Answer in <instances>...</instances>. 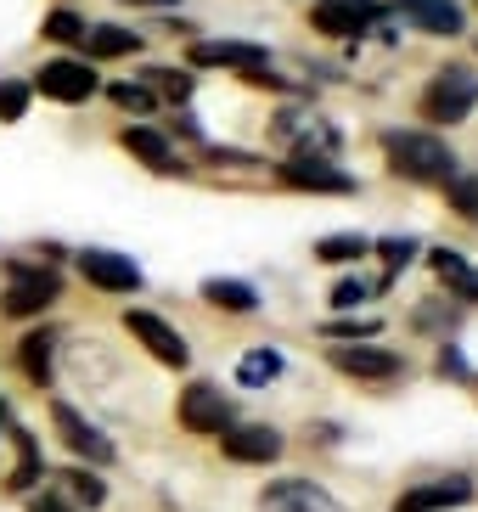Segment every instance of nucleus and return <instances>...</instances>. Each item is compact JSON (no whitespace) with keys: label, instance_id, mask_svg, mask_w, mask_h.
Wrapping results in <instances>:
<instances>
[{"label":"nucleus","instance_id":"nucleus-1","mask_svg":"<svg viewBox=\"0 0 478 512\" xmlns=\"http://www.w3.org/2000/svg\"><path fill=\"white\" fill-rule=\"evenodd\" d=\"M383 158H389L394 175H405V181H417V186H445L456 175L450 147L439 136H428V130H389L383 136Z\"/></svg>","mask_w":478,"mask_h":512},{"label":"nucleus","instance_id":"nucleus-2","mask_svg":"<svg viewBox=\"0 0 478 512\" xmlns=\"http://www.w3.org/2000/svg\"><path fill=\"white\" fill-rule=\"evenodd\" d=\"M478 107V74L473 68H439L428 79V91H422V119L428 124H462L467 113Z\"/></svg>","mask_w":478,"mask_h":512},{"label":"nucleus","instance_id":"nucleus-3","mask_svg":"<svg viewBox=\"0 0 478 512\" xmlns=\"http://www.w3.org/2000/svg\"><path fill=\"white\" fill-rule=\"evenodd\" d=\"M6 276H12V287L0 293V316H12V321L40 316L45 304H57V293H62L57 271H40L29 259H6Z\"/></svg>","mask_w":478,"mask_h":512},{"label":"nucleus","instance_id":"nucleus-4","mask_svg":"<svg viewBox=\"0 0 478 512\" xmlns=\"http://www.w3.org/2000/svg\"><path fill=\"white\" fill-rule=\"evenodd\" d=\"M51 428H57V439L79 456V467H85V462H90V467H107V462H113V439H107L90 417H79L68 400H51Z\"/></svg>","mask_w":478,"mask_h":512},{"label":"nucleus","instance_id":"nucleus-5","mask_svg":"<svg viewBox=\"0 0 478 512\" xmlns=\"http://www.w3.org/2000/svg\"><path fill=\"white\" fill-rule=\"evenodd\" d=\"M175 417H180L186 434H225V428H237V406H231V394H220L214 383H192V389L180 394Z\"/></svg>","mask_w":478,"mask_h":512},{"label":"nucleus","instance_id":"nucleus-6","mask_svg":"<svg viewBox=\"0 0 478 512\" xmlns=\"http://www.w3.org/2000/svg\"><path fill=\"white\" fill-rule=\"evenodd\" d=\"M29 91L51 96V102H90L96 96V68L85 57H51V62H40Z\"/></svg>","mask_w":478,"mask_h":512},{"label":"nucleus","instance_id":"nucleus-7","mask_svg":"<svg viewBox=\"0 0 478 512\" xmlns=\"http://www.w3.org/2000/svg\"><path fill=\"white\" fill-rule=\"evenodd\" d=\"M377 17H383L377 0H315L310 6V29L327 34V40H360Z\"/></svg>","mask_w":478,"mask_h":512},{"label":"nucleus","instance_id":"nucleus-8","mask_svg":"<svg viewBox=\"0 0 478 512\" xmlns=\"http://www.w3.org/2000/svg\"><path fill=\"white\" fill-rule=\"evenodd\" d=\"M124 327H130V338H135L141 349H147V355H152L158 366H175V372H180V366L192 361L186 338H180V332L169 327L164 316H152V310H124Z\"/></svg>","mask_w":478,"mask_h":512},{"label":"nucleus","instance_id":"nucleus-9","mask_svg":"<svg viewBox=\"0 0 478 512\" xmlns=\"http://www.w3.org/2000/svg\"><path fill=\"white\" fill-rule=\"evenodd\" d=\"M327 361L344 377H360V383H389V377L405 372V355L383 344H338V349H327Z\"/></svg>","mask_w":478,"mask_h":512},{"label":"nucleus","instance_id":"nucleus-10","mask_svg":"<svg viewBox=\"0 0 478 512\" xmlns=\"http://www.w3.org/2000/svg\"><path fill=\"white\" fill-rule=\"evenodd\" d=\"M220 451L231 456V462L242 467H270V462H282V434L270 428V422H237V428H225L220 434Z\"/></svg>","mask_w":478,"mask_h":512},{"label":"nucleus","instance_id":"nucleus-11","mask_svg":"<svg viewBox=\"0 0 478 512\" xmlns=\"http://www.w3.org/2000/svg\"><path fill=\"white\" fill-rule=\"evenodd\" d=\"M473 501V479L467 473H445V479H428V484H411L394 496V512H456Z\"/></svg>","mask_w":478,"mask_h":512},{"label":"nucleus","instance_id":"nucleus-12","mask_svg":"<svg viewBox=\"0 0 478 512\" xmlns=\"http://www.w3.org/2000/svg\"><path fill=\"white\" fill-rule=\"evenodd\" d=\"M79 276L102 293H135L141 287V265L119 248H79Z\"/></svg>","mask_w":478,"mask_h":512},{"label":"nucleus","instance_id":"nucleus-13","mask_svg":"<svg viewBox=\"0 0 478 512\" xmlns=\"http://www.w3.org/2000/svg\"><path fill=\"white\" fill-rule=\"evenodd\" d=\"M293 192H327V197H344L355 192V175H344V169L332 164V158H304V152H293L282 169H276Z\"/></svg>","mask_w":478,"mask_h":512},{"label":"nucleus","instance_id":"nucleus-14","mask_svg":"<svg viewBox=\"0 0 478 512\" xmlns=\"http://www.w3.org/2000/svg\"><path fill=\"white\" fill-rule=\"evenodd\" d=\"M259 512H344L315 479H276L259 490Z\"/></svg>","mask_w":478,"mask_h":512},{"label":"nucleus","instance_id":"nucleus-15","mask_svg":"<svg viewBox=\"0 0 478 512\" xmlns=\"http://www.w3.org/2000/svg\"><path fill=\"white\" fill-rule=\"evenodd\" d=\"M119 147L130 152V158H141L147 169H158V175H186V164L175 158V147L164 141V130H152V124H124Z\"/></svg>","mask_w":478,"mask_h":512},{"label":"nucleus","instance_id":"nucleus-16","mask_svg":"<svg viewBox=\"0 0 478 512\" xmlns=\"http://www.w3.org/2000/svg\"><path fill=\"white\" fill-rule=\"evenodd\" d=\"M192 62H209V68H265V46L254 40H192Z\"/></svg>","mask_w":478,"mask_h":512},{"label":"nucleus","instance_id":"nucleus-17","mask_svg":"<svg viewBox=\"0 0 478 512\" xmlns=\"http://www.w3.org/2000/svg\"><path fill=\"white\" fill-rule=\"evenodd\" d=\"M400 6V17H411L422 34H462V6L456 0H394Z\"/></svg>","mask_w":478,"mask_h":512},{"label":"nucleus","instance_id":"nucleus-18","mask_svg":"<svg viewBox=\"0 0 478 512\" xmlns=\"http://www.w3.org/2000/svg\"><path fill=\"white\" fill-rule=\"evenodd\" d=\"M12 445H17V467L6 473V490H12V496H29L34 484H40V473H45L40 439H34L29 428H12Z\"/></svg>","mask_w":478,"mask_h":512},{"label":"nucleus","instance_id":"nucleus-19","mask_svg":"<svg viewBox=\"0 0 478 512\" xmlns=\"http://www.w3.org/2000/svg\"><path fill=\"white\" fill-rule=\"evenodd\" d=\"M203 299H209L214 310H225V316H254L259 310L254 282H237V276H209V282H203Z\"/></svg>","mask_w":478,"mask_h":512},{"label":"nucleus","instance_id":"nucleus-20","mask_svg":"<svg viewBox=\"0 0 478 512\" xmlns=\"http://www.w3.org/2000/svg\"><path fill=\"white\" fill-rule=\"evenodd\" d=\"M428 265H434V276L450 287V293H462L467 304H478V271L467 265V254H456V248H434Z\"/></svg>","mask_w":478,"mask_h":512},{"label":"nucleus","instance_id":"nucleus-21","mask_svg":"<svg viewBox=\"0 0 478 512\" xmlns=\"http://www.w3.org/2000/svg\"><path fill=\"white\" fill-rule=\"evenodd\" d=\"M51 349H57V338L51 332H29L23 344H17V366H23V377L29 383H40V389H51Z\"/></svg>","mask_w":478,"mask_h":512},{"label":"nucleus","instance_id":"nucleus-22","mask_svg":"<svg viewBox=\"0 0 478 512\" xmlns=\"http://www.w3.org/2000/svg\"><path fill=\"white\" fill-rule=\"evenodd\" d=\"M282 377V349H270V344H259V349H248L237 361V383L242 389H265V383H276Z\"/></svg>","mask_w":478,"mask_h":512},{"label":"nucleus","instance_id":"nucleus-23","mask_svg":"<svg viewBox=\"0 0 478 512\" xmlns=\"http://www.w3.org/2000/svg\"><path fill=\"white\" fill-rule=\"evenodd\" d=\"M85 46L90 57H130V51H141V34L119 29V23H96V29H85Z\"/></svg>","mask_w":478,"mask_h":512},{"label":"nucleus","instance_id":"nucleus-24","mask_svg":"<svg viewBox=\"0 0 478 512\" xmlns=\"http://www.w3.org/2000/svg\"><path fill=\"white\" fill-rule=\"evenodd\" d=\"M372 254V242L360 237V231H338V237H321L315 242V259L321 265H355V259Z\"/></svg>","mask_w":478,"mask_h":512},{"label":"nucleus","instance_id":"nucleus-25","mask_svg":"<svg viewBox=\"0 0 478 512\" xmlns=\"http://www.w3.org/2000/svg\"><path fill=\"white\" fill-rule=\"evenodd\" d=\"M62 484H68V496L79 501V507H102L107 501V484H102V473H96V467H68V473H62Z\"/></svg>","mask_w":478,"mask_h":512},{"label":"nucleus","instance_id":"nucleus-26","mask_svg":"<svg viewBox=\"0 0 478 512\" xmlns=\"http://www.w3.org/2000/svg\"><path fill=\"white\" fill-rule=\"evenodd\" d=\"M445 203L462 214L467 226H478V175H450V181H445Z\"/></svg>","mask_w":478,"mask_h":512},{"label":"nucleus","instance_id":"nucleus-27","mask_svg":"<svg viewBox=\"0 0 478 512\" xmlns=\"http://www.w3.org/2000/svg\"><path fill=\"white\" fill-rule=\"evenodd\" d=\"M321 332H327L332 344H377L383 321H355V316H344V321H327Z\"/></svg>","mask_w":478,"mask_h":512},{"label":"nucleus","instance_id":"nucleus-28","mask_svg":"<svg viewBox=\"0 0 478 512\" xmlns=\"http://www.w3.org/2000/svg\"><path fill=\"white\" fill-rule=\"evenodd\" d=\"M29 79H0V124H17L29 113Z\"/></svg>","mask_w":478,"mask_h":512},{"label":"nucleus","instance_id":"nucleus-29","mask_svg":"<svg viewBox=\"0 0 478 512\" xmlns=\"http://www.w3.org/2000/svg\"><path fill=\"white\" fill-rule=\"evenodd\" d=\"M40 34L45 40H57V46H74V40H85V17L79 12H51L40 23Z\"/></svg>","mask_w":478,"mask_h":512},{"label":"nucleus","instance_id":"nucleus-30","mask_svg":"<svg viewBox=\"0 0 478 512\" xmlns=\"http://www.w3.org/2000/svg\"><path fill=\"white\" fill-rule=\"evenodd\" d=\"M147 79L169 96V102H192V74H186V68H147Z\"/></svg>","mask_w":478,"mask_h":512},{"label":"nucleus","instance_id":"nucleus-31","mask_svg":"<svg viewBox=\"0 0 478 512\" xmlns=\"http://www.w3.org/2000/svg\"><path fill=\"white\" fill-rule=\"evenodd\" d=\"M107 96H113L119 107H130V113H147V107L158 102V96H152L147 85H124V79H119V85H107Z\"/></svg>","mask_w":478,"mask_h":512},{"label":"nucleus","instance_id":"nucleus-32","mask_svg":"<svg viewBox=\"0 0 478 512\" xmlns=\"http://www.w3.org/2000/svg\"><path fill=\"white\" fill-rule=\"evenodd\" d=\"M377 254L389 259V271H405V265L417 259V242H411V237H383V242H377Z\"/></svg>","mask_w":478,"mask_h":512},{"label":"nucleus","instance_id":"nucleus-33","mask_svg":"<svg viewBox=\"0 0 478 512\" xmlns=\"http://www.w3.org/2000/svg\"><path fill=\"white\" fill-rule=\"evenodd\" d=\"M366 293L372 287L360 282V276H344V282L332 287V310H355V304H366Z\"/></svg>","mask_w":478,"mask_h":512},{"label":"nucleus","instance_id":"nucleus-34","mask_svg":"<svg viewBox=\"0 0 478 512\" xmlns=\"http://www.w3.org/2000/svg\"><path fill=\"white\" fill-rule=\"evenodd\" d=\"M242 85H254V91H287V79L270 74V68H248V74H242Z\"/></svg>","mask_w":478,"mask_h":512},{"label":"nucleus","instance_id":"nucleus-35","mask_svg":"<svg viewBox=\"0 0 478 512\" xmlns=\"http://www.w3.org/2000/svg\"><path fill=\"white\" fill-rule=\"evenodd\" d=\"M439 377H456V383H462L467 377V361H462V349H439Z\"/></svg>","mask_w":478,"mask_h":512},{"label":"nucleus","instance_id":"nucleus-36","mask_svg":"<svg viewBox=\"0 0 478 512\" xmlns=\"http://www.w3.org/2000/svg\"><path fill=\"white\" fill-rule=\"evenodd\" d=\"M29 512H74V507H68L62 496H34V501H29Z\"/></svg>","mask_w":478,"mask_h":512},{"label":"nucleus","instance_id":"nucleus-37","mask_svg":"<svg viewBox=\"0 0 478 512\" xmlns=\"http://www.w3.org/2000/svg\"><path fill=\"white\" fill-rule=\"evenodd\" d=\"M135 6H169V0H135Z\"/></svg>","mask_w":478,"mask_h":512},{"label":"nucleus","instance_id":"nucleus-38","mask_svg":"<svg viewBox=\"0 0 478 512\" xmlns=\"http://www.w3.org/2000/svg\"><path fill=\"white\" fill-rule=\"evenodd\" d=\"M0 428H6V400H0Z\"/></svg>","mask_w":478,"mask_h":512}]
</instances>
